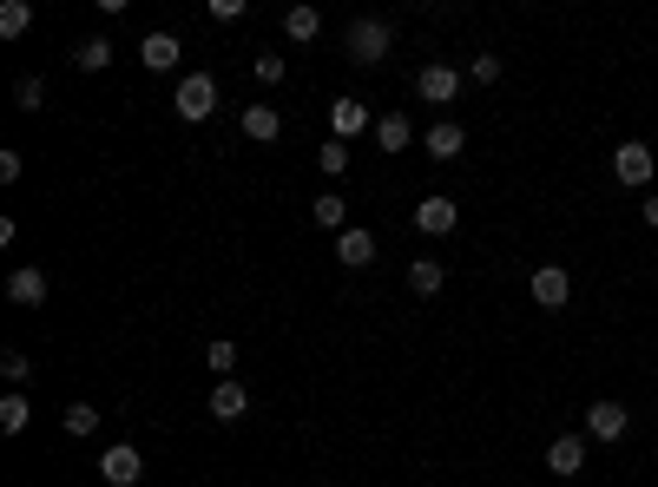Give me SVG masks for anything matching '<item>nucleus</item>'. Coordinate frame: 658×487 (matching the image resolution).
Listing matches in <instances>:
<instances>
[{"mask_svg": "<svg viewBox=\"0 0 658 487\" xmlns=\"http://www.w3.org/2000/svg\"><path fill=\"white\" fill-rule=\"evenodd\" d=\"M527 297H534L540 310H560V303L573 297V270H567V264H540V270L527 277Z\"/></svg>", "mask_w": 658, "mask_h": 487, "instance_id": "nucleus-6", "label": "nucleus"}, {"mask_svg": "<svg viewBox=\"0 0 658 487\" xmlns=\"http://www.w3.org/2000/svg\"><path fill=\"white\" fill-rule=\"evenodd\" d=\"M310 218H316L323 231H336V237H343V231H349V204H343V191H323V198L310 204Z\"/></svg>", "mask_w": 658, "mask_h": 487, "instance_id": "nucleus-19", "label": "nucleus"}, {"mask_svg": "<svg viewBox=\"0 0 658 487\" xmlns=\"http://www.w3.org/2000/svg\"><path fill=\"white\" fill-rule=\"evenodd\" d=\"M171 112H178L185 125H204V119L218 112V79H211V73H185L178 92H171Z\"/></svg>", "mask_w": 658, "mask_h": 487, "instance_id": "nucleus-2", "label": "nucleus"}, {"mask_svg": "<svg viewBox=\"0 0 658 487\" xmlns=\"http://www.w3.org/2000/svg\"><path fill=\"white\" fill-rule=\"evenodd\" d=\"M138 475H145V455H138L132 442H112V449L99 455V482L105 487H132Z\"/></svg>", "mask_w": 658, "mask_h": 487, "instance_id": "nucleus-7", "label": "nucleus"}, {"mask_svg": "<svg viewBox=\"0 0 658 487\" xmlns=\"http://www.w3.org/2000/svg\"><path fill=\"white\" fill-rule=\"evenodd\" d=\"M639 218H646V224H653V231H658V191H646V204H639Z\"/></svg>", "mask_w": 658, "mask_h": 487, "instance_id": "nucleus-32", "label": "nucleus"}, {"mask_svg": "<svg viewBox=\"0 0 658 487\" xmlns=\"http://www.w3.org/2000/svg\"><path fill=\"white\" fill-rule=\"evenodd\" d=\"M250 73H257V86H283V73H290V66H283V53H257V59H250Z\"/></svg>", "mask_w": 658, "mask_h": 487, "instance_id": "nucleus-27", "label": "nucleus"}, {"mask_svg": "<svg viewBox=\"0 0 658 487\" xmlns=\"http://www.w3.org/2000/svg\"><path fill=\"white\" fill-rule=\"evenodd\" d=\"M73 66H79V73H105V66H112V40H99V33L79 40V46H73Z\"/></svg>", "mask_w": 658, "mask_h": 487, "instance_id": "nucleus-21", "label": "nucleus"}, {"mask_svg": "<svg viewBox=\"0 0 658 487\" xmlns=\"http://www.w3.org/2000/svg\"><path fill=\"white\" fill-rule=\"evenodd\" d=\"M580 468H587V435H554V442H547V475H567V482H573Z\"/></svg>", "mask_w": 658, "mask_h": 487, "instance_id": "nucleus-12", "label": "nucleus"}, {"mask_svg": "<svg viewBox=\"0 0 658 487\" xmlns=\"http://www.w3.org/2000/svg\"><path fill=\"white\" fill-rule=\"evenodd\" d=\"M204 363L218 369V383H231V369H237V343H211V350H204Z\"/></svg>", "mask_w": 658, "mask_h": 487, "instance_id": "nucleus-29", "label": "nucleus"}, {"mask_svg": "<svg viewBox=\"0 0 658 487\" xmlns=\"http://www.w3.org/2000/svg\"><path fill=\"white\" fill-rule=\"evenodd\" d=\"M363 132H376V112H369L363 99H336V106H330V139L349 145V139H363Z\"/></svg>", "mask_w": 658, "mask_h": 487, "instance_id": "nucleus-8", "label": "nucleus"}, {"mask_svg": "<svg viewBox=\"0 0 658 487\" xmlns=\"http://www.w3.org/2000/svg\"><path fill=\"white\" fill-rule=\"evenodd\" d=\"M26 422H33L26 396H20V389H13V396H0V435H26Z\"/></svg>", "mask_w": 658, "mask_h": 487, "instance_id": "nucleus-22", "label": "nucleus"}, {"mask_svg": "<svg viewBox=\"0 0 658 487\" xmlns=\"http://www.w3.org/2000/svg\"><path fill=\"white\" fill-rule=\"evenodd\" d=\"M415 231H428V237H448V231H461V204H455L448 191H428V198L415 204Z\"/></svg>", "mask_w": 658, "mask_h": 487, "instance_id": "nucleus-5", "label": "nucleus"}, {"mask_svg": "<svg viewBox=\"0 0 658 487\" xmlns=\"http://www.w3.org/2000/svg\"><path fill=\"white\" fill-rule=\"evenodd\" d=\"M468 79H475V86H494V79H501V53H475V59H468Z\"/></svg>", "mask_w": 658, "mask_h": 487, "instance_id": "nucleus-28", "label": "nucleus"}, {"mask_svg": "<svg viewBox=\"0 0 658 487\" xmlns=\"http://www.w3.org/2000/svg\"><path fill=\"white\" fill-rule=\"evenodd\" d=\"M244 416H250V389H244L237 376L218 383V389H211V422H244Z\"/></svg>", "mask_w": 658, "mask_h": 487, "instance_id": "nucleus-13", "label": "nucleus"}, {"mask_svg": "<svg viewBox=\"0 0 658 487\" xmlns=\"http://www.w3.org/2000/svg\"><path fill=\"white\" fill-rule=\"evenodd\" d=\"M409 139H415L409 112H382V119H376V145H382V152H409Z\"/></svg>", "mask_w": 658, "mask_h": 487, "instance_id": "nucleus-18", "label": "nucleus"}, {"mask_svg": "<svg viewBox=\"0 0 658 487\" xmlns=\"http://www.w3.org/2000/svg\"><path fill=\"white\" fill-rule=\"evenodd\" d=\"M59 429H66L73 442H86V435L99 429V409H92V402H66V416H59Z\"/></svg>", "mask_w": 658, "mask_h": 487, "instance_id": "nucleus-23", "label": "nucleus"}, {"mask_svg": "<svg viewBox=\"0 0 658 487\" xmlns=\"http://www.w3.org/2000/svg\"><path fill=\"white\" fill-rule=\"evenodd\" d=\"M422 145H428V158L455 165V158H461V145H468V125H461V119H435V125L422 132Z\"/></svg>", "mask_w": 658, "mask_h": 487, "instance_id": "nucleus-10", "label": "nucleus"}, {"mask_svg": "<svg viewBox=\"0 0 658 487\" xmlns=\"http://www.w3.org/2000/svg\"><path fill=\"white\" fill-rule=\"evenodd\" d=\"M415 99H422V106H455V99H461V73L442 66V59L422 66V73H415Z\"/></svg>", "mask_w": 658, "mask_h": 487, "instance_id": "nucleus-4", "label": "nucleus"}, {"mask_svg": "<svg viewBox=\"0 0 658 487\" xmlns=\"http://www.w3.org/2000/svg\"><path fill=\"white\" fill-rule=\"evenodd\" d=\"M316 171H323V178H343V171H349V145H343V139H323V145H316Z\"/></svg>", "mask_w": 658, "mask_h": 487, "instance_id": "nucleus-25", "label": "nucleus"}, {"mask_svg": "<svg viewBox=\"0 0 658 487\" xmlns=\"http://www.w3.org/2000/svg\"><path fill=\"white\" fill-rule=\"evenodd\" d=\"M46 290H53V284H46V270H40V264H20V270L7 277V303H20V310L46 303Z\"/></svg>", "mask_w": 658, "mask_h": 487, "instance_id": "nucleus-11", "label": "nucleus"}, {"mask_svg": "<svg viewBox=\"0 0 658 487\" xmlns=\"http://www.w3.org/2000/svg\"><path fill=\"white\" fill-rule=\"evenodd\" d=\"M343 46H349V59H356V66H382V59L395 53V26H389L382 13H363V20H349Z\"/></svg>", "mask_w": 658, "mask_h": 487, "instance_id": "nucleus-1", "label": "nucleus"}, {"mask_svg": "<svg viewBox=\"0 0 658 487\" xmlns=\"http://www.w3.org/2000/svg\"><path fill=\"white\" fill-rule=\"evenodd\" d=\"M178 53H185V46H178V33H145V40H138L145 73H171V66H178Z\"/></svg>", "mask_w": 658, "mask_h": 487, "instance_id": "nucleus-14", "label": "nucleus"}, {"mask_svg": "<svg viewBox=\"0 0 658 487\" xmlns=\"http://www.w3.org/2000/svg\"><path fill=\"white\" fill-rule=\"evenodd\" d=\"M0 376H7L13 389H20V383L33 376V363H26V350H7V356H0Z\"/></svg>", "mask_w": 658, "mask_h": 487, "instance_id": "nucleus-30", "label": "nucleus"}, {"mask_svg": "<svg viewBox=\"0 0 658 487\" xmlns=\"http://www.w3.org/2000/svg\"><path fill=\"white\" fill-rule=\"evenodd\" d=\"M13 99H20V112H40V106H46V79H40V73H20V79H13Z\"/></svg>", "mask_w": 658, "mask_h": 487, "instance_id": "nucleus-26", "label": "nucleus"}, {"mask_svg": "<svg viewBox=\"0 0 658 487\" xmlns=\"http://www.w3.org/2000/svg\"><path fill=\"white\" fill-rule=\"evenodd\" d=\"M283 33H290L297 46H310V40L323 33V13H316V7H290V13H283Z\"/></svg>", "mask_w": 658, "mask_h": 487, "instance_id": "nucleus-20", "label": "nucleus"}, {"mask_svg": "<svg viewBox=\"0 0 658 487\" xmlns=\"http://www.w3.org/2000/svg\"><path fill=\"white\" fill-rule=\"evenodd\" d=\"M626 429H633L626 402H593L587 409V442H626Z\"/></svg>", "mask_w": 658, "mask_h": 487, "instance_id": "nucleus-9", "label": "nucleus"}, {"mask_svg": "<svg viewBox=\"0 0 658 487\" xmlns=\"http://www.w3.org/2000/svg\"><path fill=\"white\" fill-rule=\"evenodd\" d=\"M336 257H343L349 270H369V264H376V231H363V224H349V231L336 237Z\"/></svg>", "mask_w": 658, "mask_h": 487, "instance_id": "nucleus-15", "label": "nucleus"}, {"mask_svg": "<svg viewBox=\"0 0 658 487\" xmlns=\"http://www.w3.org/2000/svg\"><path fill=\"white\" fill-rule=\"evenodd\" d=\"M442 284H448L442 257H409V290L415 297H442Z\"/></svg>", "mask_w": 658, "mask_h": 487, "instance_id": "nucleus-17", "label": "nucleus"}, {"mask_svg": "<svg viewBox=\"0 0 658 487\" xmlns=\"http://www.w3.org/2000/svg\"><path fill=\"white\" fill-rule=\"evenodd\" d=\"M244 139H250V145H277V139H283L277 106H244Z\"/></svg>", "mask_w": 658, "mask_h": 487, "instance_id": "nucleus-16", "label": "nucleus"}, {"mask_svg": "<svg viewBox=\"0 0 658 487\" xmlns=\"http://www.w3.org/2000/svg\"><path fill=\"white\" fill-rule=\"evenodd\" d=\"M33 26V7L26 0H0V40H20Z\"/></svg>", "mask_w": 658, "mask_h": 487, "instance_id": "nucleus-24", "label": "nucleus"}, {"mask_svg": "<svg viewBox=\"0 0 658 487\" xmlns=\"http://www.w3.org/2000/svg\"><path fill=\"white\" fill-rule=\"evenodd\" d=\"M653 171H658L653 145H646V139H620V152H613V178H620L626 191H646V185H653Z\"/></svg>", "mask_w": 658, "mask_h": 487, "instance_id": "nucleus-3", "label": "nucleus"}, {"mask_svg": "<svg viewBox=\"0 0 658 487\" xmlns=\"http://www.w3.org/2000/svg\"><path fill=\"white\" fill-rule=\"evenodd\" d=\"M13 178H20V152L7 145V152H0V185H13Z\"/></svg>", "mask_w": 658, "mask_h": 487, "instance_id": "nucleus-31", "label": "nucleus"}]
</instances>
